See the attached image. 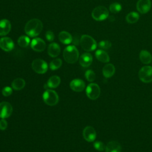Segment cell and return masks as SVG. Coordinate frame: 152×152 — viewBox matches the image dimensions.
I'll use <instances>...</instances> for the list:
<instances>
[{
	"label": "cell",
	"mask_w": 152,
	"mask_h": 152,
	"mask_svg": "<svg viewBox=\"0 0 152 152\" xmlns=\"http://www.w3.org/2000/svg\"><path fill=\"white\" fill-rule=\"evenodd\" d=\"M94 147L96 150L99 151H102L104 150H105V147L104 144L101 141H96L94 144Z\"/></svg>",
	"instance_id": "4dcf8cb0"
},
{
	"label": "cell",
	"mask_w": 152,
	"mask_h": 152,
	"mask_svg": "<svg viewBox=\"0 0 152 152\" xmlns=\"http://www.w3.org/2000/svg\"><path fill=\"white\" fill-rule=\"evenodd\" d=\"M93 61V57L89 53H84L79 58V63L83 67L89 66Z\"/></svg>",
	"instance_id": "2e32d148"
},
{
	"label": "cell",
	"mask_w": 152,
	"mask_h": 152,
	"mask_svg": "<svg viewBox=\"0 0 152 152\" xmlns=\"http://www.w3.org/2000/svg\"><path fill=\"white\" fill-rule=\"evenodd\" d=\"M151 7L150 0H138L137 3V10L141 14L148 12Z\"/></svg>",
	"instance_id": "8fae6325"
},
{
	"label": "cell",
	"mask_w": 152,
	"mask_h": 152,
	"mask_svg": "<svg viewBox=\"0 0 152 152\" xmlns=\"http://www.w3.org/2000/svg\"><path fill=\"white\" fill-rule=\"evenodd\" d=\"M85 77L88 81L92 82L96 78V74L91 69L87 70L85 72Z\"/></svg>",
	"instance_id": "f1b7e54d"
},
{
	"label": "cell",
	"mask_w": 152,
	"mask_h": 152,
	"mask_svg": "<svg viewBox=\"0 0 152 152\" xmlns=\"http://www.w3.org/2000/svg\"><path fill=\"white\" fill-rule=\"evenodd\" d=\"M80 45L86 51L90 52L96 49L97 43L96 40L90 36L84 34L80 38Z\"/></svg>",
	"instance_id": "3957f363"
},
{
	"label": "cell",
	"mask_w": 152,
	"mask_h": 152,
	"mask_svg": "<svg viewBox=\"0 0 152 152\" xmlns=\"http://www.w3.org/2000/svg\"><path fill=\"white\" fill-rule=\"evenodd\" d=\"M43 29L42 22L37 18L30 20L25 25L24 31L27 35L34 37L38 36Z\"/></svg>",
	"instance_id": "6da1fadb"
},
{
	"label": "cell",
	"mask_w": 152,
	"mask_h": 152,
	"mask_svg": "<svg viewBox=\"0 0 152 152\" xmlns=\"http://www.w3.org/2000/svg\"><path fill=\"white\" fill-rule=\"evenodd\" d=\"M7 125H8V123L6 121V120H5V119H2L0 121V129L2 131H4L5 129H6V128H7Z\"/></svg>",
	"instance_id": "836d02e7"
},
{
	"label": "cell",
	"mask_w": 152,
	"mask_h": 152,
	"mask_svg": "<svg viewBox=\"0 0 152 152\" xmlns=\"http://www.w3.org/2000/svg\"><path fill=\"white\" fill-rule=\"evenodd\" d=\"M12 88L8 86L4 87L2 90V94L4 96H9L12 94Z\"/></svg>",
	"instance_id": "1f68e13d"
},
{
	"label": "cell",
	"mask_w": 152,
	"mask_h": 152,
	"mask_svg": "<svg viewBox=\"0 0 152 152\" xmlns=\"http://www.w3.org/2000/svg\"><path fill=\"white\" fill-rule=\"evenodd\" d=\"M60 52V46L58 43L53 42L49 45L48 48V53L50 56L52 58L57 57L59 55Z\"/></svg>",
	"instance_id": "e0dca14e"
},
{
	"label": "cell",
	"mask_w": 152,
	"mask_h": 152,
	"mask_svg": "<svg viewBox=\"0 0 152 152\" xmlns=\"http://www.w3.org/2000/svg\"><path fill=\"white\" fill-rule=\"evenodd\" d=\"M121 149L120 144L116 141L109 142L105 147L106 152H121Z\"/></svg>",
	"instance_id": "ac0fdd59"
},
{
	"label": "cell",
	"mask_w": 152,
	"mask_h": 152,
	"mask_svg": "<svg viewBox=\"0 0 152 152\" xmlns=\"http://www.w3.org/2000/svg\"><path fill=\"white\" fill-rule=\"evenodd\" d=\"M83 135L85 140L88 142H92L96 138V132L94 128L91 126H87L84 128L83 131Z\"/></svg>",
	"instance_id": "7c38bea8"
},
{
	"label": "cell",
	"mask_w": 152,
	"mask_h": 152,
	"mask_svg": "<svg viewBox=\"0 0 152 152\" xmlns=\"http://www.w3.org/2000/svg\"><path fill=\"white\" fill-rule=\"evenodd\" d=\"M140 59L143 64H148L152 61V56L148 51L142 50L140 53Z\"/></svg>",
	"instance_id": "603a6c76"
},
{
	"label": "cell",
	"mask_w": 152,
	"mask_h": 152,
	"mask_svg": "<svg viewBox=\"0 0 152 152\" xmlns=\"http://www.w3.org/2000/svg\"><path fill=\"white\" fill-rule=\"evenodd\" d=\"M63 57L67 63L74 64L78 59L79 52L75 46L69 45L64 50Z\"/></svg>",
	"instance_id": "7a4b0ae2"
},
{
	"label": "cell",
	"mask_w": 152,
	"mask_h": 152,
	"mask_svg": "<svg viewBox=\"0 0 152 152\" xmlns=\"http://www.w3.org/2000/svg\"><path fill=\"white\" fill-rule=\"evenodd\" d=\"M140 15L137 12H131L126 16V20L129 24H134L138 21Z\"/></svg>",
	"instance_id": "d4e9b609"
},
{
	"label": "cell",
	"mask_w": 152,
	"mask_h": 152,
	"mask_svg": "<svg viewBox=\"0 0 152 152\" xmlns=\"http://www.w3.org/2000/svg\"><path fill=\"white\" fill-rule=\"evenodd\" d=\"M62 64V61L60 58H56L52 60L49 64V67L52 70H56L59 68Z\"/></svg>",
	"instance_id": "4316f807"
},
{
	"label": "cell",
	"mask_w": 152,
	"mask_h": 152,
	"mask_svg": "<svg viewBox=\"0 0 152 152\" xmlns=\"http://www.w3.org/2000/svg\"><path fill=\"white\" fill-rule=\"evenodd\" d=\"M103 75L106 78H110L113 75L115 72V66L112 64H107L103 68Z\"/></svg>",
	"instance_id": "44dd1931"
},
{
	"label": "cell",
	"mask_w": 152,
	"mask_h": 152,
	"mask_svg": "<svg viewBox=\"0 0 152 152\" xmlns=\"http://www.w3.org/2000/svg\"><path fill=\"white\" fill-rule=\"evenodd\" d=\"M31 68L37 74L45 73L48 68L47 63L42 59H36L31 63Z\"/></svg>",
	"instance_id": "52a82bcc"
},
{
	"label": "cell",
	"mask_w": 152,
	"mask_h": 152,
	"mask_svg": "<svg viewBox=\"0 0 152 152\" xmlns=\"http://www.w3.org/2000/svg\"><path fill=\"white\" fill-rule=\"evenodd\" d=\"M26 86V82L24 79L21 78H17L13 80L11 83L12 88L15 90H20L23 89Z\"/></svg>",
	"instance_id": "cb8c5ba5"
},
{
	"label": "cell",
	"mask_w": 152,
	"mask_h": 152,
	"mask_svg": "<svg viewBox=\"0 0 152 152\" xmlns=\"http://www.w3.org/2000/svg\"><path fill=\"white\" fill-rule=\"evenodd\" d=\"M98 46L102 49H108L111 48L112 43L109 40H102L99 43Z\"/></svg>",
	"instance_id": "f546056e"
},
{
	"label": "cell",
	"mask_w": 152,
	"mask_h": 152,
	"mask_svg": "<svg viewBox=\"0 0 152 152\" xmlns=\"http://www.w3.org/2000/svg\"><path fill=\"white\" fill-rule=\"evenodd\" d=\"M122 10V5L118 2H113L109 6V11L113 14H116Z\"/></svg>",
	"instance_id": "83f0119b"
},
{
	"label": "cell",
	"mask_w": 152,
	"mask_h": 152,
	"mask_svg": "<svg viewBox=\"0 0 152 152\" xmlns=\"http://www.w3.org/2000/svg\"><path fill=\"white\" fill-rule=\"evenodd\" d=\"M60 83H61L60 77L57 75H53L49 78L47 83L45 84L44 87L45 88H55L58 87V86L60 84Z\"/></svg>",
	"instance_id": "d6986e66"
},
{
	"label": "cell",
	"mask_w": 152,
	"mask_h": 152,
	"mask_svg": "<svg viewBox=\"0 0 152 152\" xmlns=\"http://www.w3.org/2000/svg\"><path fill=\"white\" fill-rule=\"evenodd\" d=\"M45 37L49 42H52L54 40L55 35H54V33L52 31L48 30L46 31V33L45 34Z\"/></svg>",
	"instance_id": "d6a6232c"
},
{
	"label": "cell",
	"mask_w": 152,
	"mask_h": 152,
	"mask_svg": "<svg viewBox=\"0 0 152 152\" xmlns=\"http://www.w3.org/2000/svg\"><path fill=\"white\" fill-rule=\"evenodd\" d=\"M91 16L96 21H103L109 17V11L104 6H98L93 10Z\"/></svg>",
	"instance_id": "5b68a950"
},
{
	"label": "cell",
	"mask_w": 152,
	"mask_h": 152,
	"mask_svg": "<svg viewBox=\"0 0 152 152\" xmlns=\"http://www.w3.org/2000/svg\"><path fill=\"white\" fill-rule=\"evenodd\" d=\"M138 77L140 80L145 83L152 81V66H144L142 67L138 72Z\"/></svg>",
	"instance_id": "8992f818"
},
{
	"label": "cell",
	"mask_w": 152,
	"mask_h": 152,
	"mask_svg": "<svg viewBox=\"0 0 152 152\" xmlns=\"http://www.w3.org/2000/svg\"><path fill=\"white\" fill-rule=\"evenodd\" d=\"M95 56L96 58L102 62L106 63L109 62L110 61V58L108 54L105 51L102 49L97 50L95 52Z\"/></svg>",
	"instance_id": "7402d4cb"
},
{
	"label": "cell",
	"mask_w": 152,
	"mask_h": 152,
	"mask_svg": "<svg viewBox=\"0 0 152 152\" xmlns=\"http://www.w3.org/2000/svg\"><path fill=\"white\" fill-rule=\"evenodd\" d=\"M30 46L33 50L36 52H42L45 49L46 43L43 39L36 37L31 40Z\"/></svg>",
	"instance_id": "4fadbf2b"
},
{
	"label": "cell",
	"mask_w": 152,
	"mask_h": 152,
	"mask_svg": "<svg viewBox=\"0 0 152 152\" xmlns=\"http://www.w3.org/2000/svg\"><path fill=\"white\" fill-rule=\"evenodd\" d=\"M70 88L74 91L81 92L85 88V83L81 79H74L72 80L69 84Z\"/></svg>",
	"instance_id": "5bb4252c"
},
{
	"label": "cell",
	"mask_w": 152,
	"mask_h": 152,
	"mask_svg": "<svg viewBox=\"0 0 152 152\" xmlns=\"http://www.w3.org/2000/svg\"><path fill=\"white\" fill-rule=\"evenodd\" d=\"M86 92L87 96L89 99L91 100H96L100 94V88L97 84L90 83L87 86Z\"/></svg>",
	"instance_id": "ba28073f"
},
{
	"label": "cell",
	"mask_w": 152,
	"mask_h": 152,
	"mask_svg": "<svg viewBox=\"0 0 152 152\" xmlns=\"http://www.w3.org/2000/svg\"><path fill=\"white\" fill-rule=\"evenodd\" d=\"M12 112V105L7 102L0 103V118L5 119L11 116Z\"/></svg>",
	"instance_id": "9c48e42d"
},
{
	"label": "cell",
	"mask_w": 152,
	"mask_h": 152,
	"mask_svg": "<svg viewBox=\"0 0 152 152\" xmlns=\"http://www.w3.org/2000/svg\"><path fill=\"white\" fill-rule=\"evenodd\" d=\"M58 38L59 41L65 45H68L72 42V37L70 33L67 31H62L59 33Z\"/></svg>",
	"instance_id": "ffe728a7"
},
{
	"label": "cell",
	"mask_w": 152,
	"mask_h": 152,
	"mask_svg": "<svg viewBox=\"0 0 152 152\" xmlns=\"http://www.w3.org/2000/svg\"><path fill=\"white\" fill-rule=\"evenodd\" d=\"M0 48L5 52H10L14 48V43L11 38L4 37L0 39Z\"/></svg>",
	"instance_id": "30bf717a"
},
{
	"label": "cell",
	"mask_w": 152,
	"mask_h": 152,
	"mask_svg": "<svg viewBox=\"0 0 152 152\" xmlns=\"http://www.w3.org/2000/svg\"><path fill=\"white\" fill-rule=\"evenodd\" d=\"M17 42L20 47L26 48L29 45L30 43V39L28 36H21L18 39Z\"/></svg>",
	"instance_id": "484cf974"
},
{
	"label": "cell",
	"mask_w": 152,
	"mask_h": 152,
	"mask_svg": "<svg viewBox=\"0 0 152 152\" xmlns=\"http://www.w3.org/2000/svg\"><path fill=\"white\" fill-rule=\"evenodd\" d=\"M11 28V24L9 20L3 19L0 21V36L8 34Z\"/></svg>",
	"instance_id": "9a60e30c"
},
{
	"label": "cell",
	"mask_w": 152,
	"mask_h": 152,
	"mask_svg": "<svg viewBox=\"0 0 152 152\" xmlns=\"http://www.w3.org/2000/svg\"><path fill=\"white\" fill-rule=\"evenodd\" d=\"M43 100L46 104L54 106L58 103L59 96L55 91L48 89L43 94Z\"/></svg>",
	"instance_id": "277c9868"
}]
</instances>
